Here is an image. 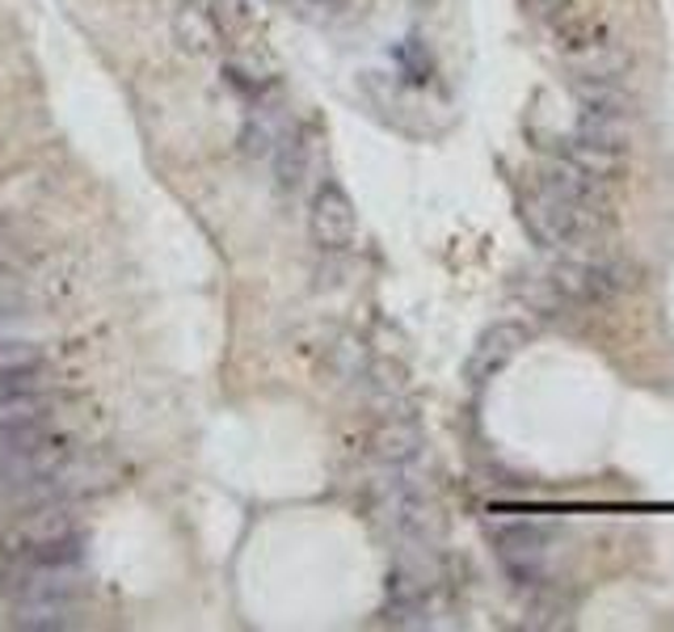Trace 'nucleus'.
I'll return each instance as SVG.
<instances>
[{
    "label": "nucleus",
    "instance_id": "nucleus-1",
    "mask_svg": "<svg viewBox=\"0 0 674 632\" xmlns=\"http://www.w3.org/2000/svg\"><path fill=\"white\" fill-rule=\"evenodd\" d=\"M552 39H556V55H561L573 81H624L629 77V47L603 21L573 13L561 26H552Z\"/></svg>",
    "mask_w": 674,
    "mask_h": 632
},
{
    "label": "nucleus",
    "instance_id": "nucleus-2",
    "mask_svg": "<svg viewBox=\"0 0 674 632\" xmlns=\"http://www.w3.org/2000/svg\"><path fill=\"white\" fill-rule=\"evenodd\" d=\"M76 536V514L68 498H47V502H30L25 514H18V523L4 531V552L13 557H34L39 548H51Z\"/></svg>",
    "mask_w": 674,
    "mask_h": 632
},
{
    "label": "nucleus",
    "instance_id": "nucleus-3",
    "mask_svg": "<svg viewBox=\"0 0 674 632\" xmlns=\"http://www.w3.org/2000/svg\"><path fill=\"white\" fill-rule=\"evenodd\" d=\"M308 228H313V241L320 249H350L358 236V215H355V203H350V194L334 182H325V186L313 194V211H308Z\"/></svg>",
    "mask_w": 674,
    "mask_h": 632
},
{
    "label": "nucleus",
    "instance_id": "nucleus-4",
    "mask_svg": "<svg viewBox=\"0 0 674 632\" xmlns=\"http://www.w3.org/2000/svg\"><path fill=\"white\" fill-rule=\"evenodd\" d=\"M527 342H531V329H527L523 320H493V325L477 337L472 355H468V363H463V376L472 379V384L493 379L506 363H514V358L523 355Z\"/></svg>",
    "mask_w": 674,
    "mask_h": 632
},
{
    "label": "nucleus",
    "instance_id": "nucleus-5",
    "mask_svg": "<svg viewBox=\"0 0 674 632\" xmlns=\"http://www.w3.org/2000/svg\"><path fill=\"white\" fill-rule=\"evenodd\" d=\"M224 34H228V21H224L219 0H182L173 9V39L190 55L215 51L224 42Z\"/></svg>",
    "mask_w": 674,
    "mask_h": 632
},
{
    "label": "nucleus",
    "instance_id": "nucleus-6",
    "mask_svg": "<svg viewBox=\"0 0 674 632\" xmlns=\"http://www.w3.org/2000/svg\"><path fill=\"white\" fill-rule=\"evenodd\" d=\"M55 409H60L55 388H0V430L51 426Z\"/></svg>",
    "mask_w": 674,
    "mask_h": 632
},
{
    "label": "nucleus",
    "instance_id": "nucleus-7",
    "mask_svg": "<svg viewBox=\"0 0 674 632\" xmlns=\"http://www.w3.org/2000/svg\"><path fill=\"white\" fill-rule=\"evenodd\" d=\"M573 102L582 119H611V123H632L636 102L629 98L624 81H573Z\"/></svg>",
    "mask_w": 674,
    "mask_h": 632
},
{
    "label": "nucleus",
    "instance_id": "nucleus-8",
    "mask_svg": "<svg viewBox=\"0 0 674 632\" xmlns=\"http://www.w3.org/2000/svg\"><path fill=\"white\" fill-rule=\"evenodd\" d=\"M421 426L409 418H388L376 426V435H371V456L379 463H388L392 472L400 468H409V463L421 456Z\"/></svg>",
    "mask_w": 674,
    "mask_h": 632
},
{
    "label": "nucleus",
    "instance_id": "nucleus-9",
    "mask_svg": "<svg viewBox=\"0 0 674 632\" xmlns=\"http://www.w3.org/2000/svg\"><path fill=\"white\" fill-rule=\"evenodd\" d=\"M9 624L25 632H60L72 629L76 615H72V599H30V603H13Z\"/></svg>",
    "mask_w": 674,
    "mask_h": 632
},
{
    "label": "nucleus",
    "instance_id": "nucleus-10",
    "mask_svg": "<svg viewBox=\"0 0 674 632\" xmlns=\"http://www.w3.org/2000/svg\"><path fill=\"white\" fill-rule=\"evenodd\" d=\"M498 548H502L506 565L514 569H535L548 552V536L535 523H514V527H498Z\"/></svg>",
    "mask_w": 674,
    "mask_h": 632
},
{
    "label": "nucleus",
    "instance_id": "nucleus-11",
    "mask_svg": "<svg viewBox=\"0 0 674 632\" xmlns=\"http://www.w3.org/2000/svg\"><path fill=\"white\" fill-rule=\"evenodd\" d=\"M274 182L283 190H295L308 173V144H304V131H283L278 144H274Z\"/></svg>",
    "mask_w": 674,
    "mask_h": 632
},
{
    "label": "nucleus",
    "instance_id": "nucleus-12",
    "mask_svg": "<svg viewBox=\"0 0 674 632\" xmlns=\"http://www.w3.org/2000/svg\"><path fill=\"white\" fill-rule=\"evenodd\" d=\"M224 77H228L232 89H241V93H249V98L266 93L274 81L270 63H257L253 55H232V60L224 63Z\"/></svg>",
    "mask_w": 674,
    "mask_h": 632
},
{
    "label": "nucleus",
    "instance_id": "nucleus-13",
    "mask_svg": "<svg viewBox=\"0 0 674 632\" xmlns=\"http://www.w3.org/2000/svg\"><path fill=\"white\" fill-rule=\"evenodd\" d=\"M42 363V346L30 342V337H0V376H13V371H25V367H39Z\"/></svg>",
    "mask_w": 674,
    "mask_h": 632
},
{
    "label": "nucleus",
    "instance_id": "nucleus-14",
    "mask_svg": "<svg viewBox=\"0 0 674 632\" xmlns=\"http://www.w3.org/2000/svg\"><path fill=\"white\" fill-rule=\"evenodd\" d=\"M519 4H523L527 18L540 21V26H548V30L578 13V9H573V0H519Z\"/></svg>",
    "mask_w": 674,
    "mask_h": 632
}]
</instances>
